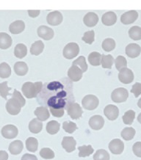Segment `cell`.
Returning <instances> with one entry per match:
<instances>
[{
    "label": "cell",
    "mask_w": 141,
    "mask_h": 160,
    "mask_svg": "<svg viewBox=\"0 0 141 160\" xmlns=\"http://www.w3.org/2000/svg\"><path fill=\"white\" fill-rule=\"evenodd\" d=\"M132 150L137 157L141 158V142H137L133 145Z\"/></svg>",
    "instance_id": "c3c4849f"
},
{
    "label": "cell",
    "mask_w": 141,
    "mask_h": 160,
    "mask_svg": "<svg viewBox=\"0 0 141 160\" xmlns=\"http://www.w3.org/2000/svg\"><path fill=\"white\" fill-rule=\"evenodd\" d=\"M26 101L22 93L17 90H14L12 98L8 101L6 109L8 112L12 115H17L21 112V109L25 105Z\"/></svg>",
    "instance_id": "7a4b0ae2"
},
{
    "label": "cell",
    "mask_w": 141,
    "mask_h": 160,
    "mask_svg": "<svg viewBox=\"0 0 141 160\" xmlns=\"http://www.w3.org/2000/svg\"><path fill=\"white\" fill-rule=\"evenodd\" d=\"M138 122L140 123H141V113L140 115H138Z\"/></svg>",
    "instance_id": "f5cc1de1"
},
{
    "label": "cell",
    "mask_w": 141,
    "mask_h": 160,
    "mask_svg": "<svg viewBox=\"0 0 141 160\" xmlns=\"http://www.w3.org/2000/svg\"><path fill=\"white\" fill-rule=\"evenodd\" d=\"M79 157H89L90 154H92L93 153V148H92V146L90 145L88 146H79Z\"/></svg>",
    "instance_id": "74e56055"
},
{
    "label": "cell",
    "mask_w": 141,
    "mask_h": 160,
    "mask_svg": "<svg viewBox=\"0 0 141 160\" xmlns=\"http://www.w3.org/2000/svg\"><path fill=\"white\" fill-rule=\"evenodd\" d=\"M131 92L134 95L135 98H138L141 94V83L136 82L134 85H133L131 90Z\"/></svg>",
    "instance_id": "bcb514c9"
},
{
    "label": "cell",
    "mask_w": 141,
    "mask_h": 160,
    "mask_svg": "<svg viewBox=\"0 0 141 160\" xmlns=\"http://www.w3.org/2000/svg\"><path fill=\"white\" fill-rule=\"evenodd\" d=\"M38 35L45 41H49L53 38L54 31L52 28L46 26H41L38 28Z\"/></svg>",
    "instance_id": "4fadbf2b"
},
{
    "label": "cell",
    "mask_w": 141,
    "mask_h": 160,
    "mask_svg": "<svg viewBox=\"0 0 141 160\" xmlns=\"http://www.w3.org/2000/svg\"><path fill=\"white\" fill-rule=\"evenodd\" d=\"M114 61V58L110 54H108V55L102 54V61H101V63H102V66L104 68L110 69L112 68Z\"/></svg>",
    "instance_id": "4dcf8cb0"
},
{
    "label": "cell",
    "mask_w": 141,
    "mask_h": 160,
    "mask_svg": "<svg viewBox=\"0 0 141 160\" xmlns=\"http://www.w3.org/2000/svg\"><path fill=\"white\" fill-rule=\"evenodd\" d=\"M94 160H109V154L107 151L100 149L96 151L93 156Z\"/></svg>",
    "instance_id": "60d3db41"
},
{
    "label": "cell",
    "mask_w": 141,
    "mask_h": 160,
    "mask_svg": "<svg viewBox=\"0 0 141 160\" xmlns=\"http://www.w3.org/2000/svg\"><path fill=\"white\" fill-rule=\"evenodd\" d=\"M83 107L88 110H93L98 106L99 101L96 96L93 95H88L83 98L82 101Z\"/></svg>",
    "instance_id": "8992f818"
},
{
    "label": "cell",
    "mask_w": 141,
    "mask_h": 160,
    "mask_svg": "<svg viewBox=\"0 0 141 160\" xmlns=\"http://www.w3.org/2000/svg\"><path fill=\"white\" fill-rule=\"evenodd\" d=\"M102 21L103 24L106 26H112L117 22V16L114 12H107L102 16Z\"/></svg>",
    "instance_id": "44dd1931"
},
{
    "label": "cell",
    "mask_w": 141,
    "mask_h": 160,
    "mask_svg": "<svg viewBox=\"0 0 141 160\" xmlns=\"http://www.w3.org/2000/svg\"><path fill=\"white\" fill-rule=\"evenodd\" d=\"M43 88V83L41 82L33 83L31 82H25L22 86V92L25 97L27 98H33L37 97V96L41 92Z\"/></svg>",
    "instance_id": "3957f363"
},
{
    "label": "cell",
    "mask_w": 141,
    "mask_h": 160,
    "mask_svg": "<svg viewBox=\"0 0 141 160\" xmlns=\"http://www.w3.org/2000/svg\"><path fill=\"white\" fill-rule=\"evenodd\" d=\"M77 142L72 137H64L62 141V146L68 153H71L76 149Z\"/></svg>",
    "instance_id": "e0dca14e"
},
{
    "label": "cell",
    "mask_w": 141,
    "mask_h": 160,
    "mask_svg": "<svg viewBox=\"0 0 141 160\" xmlns=\"http://www.w3.org/2000/svg\"><path fill=\"white\" fill-rule=\"evenodd\" d=\"M38 147V141L35 138H29L26 140V148L30 152H35Z\"/></svg>",
    "instance_id": "f546056e"
},
{
    "label": "cell",
    "mask_w": 141,
    "mask_h": 160,
    "mask_svg": "<svg viewBox=\"0 0 141 160\" xmlns=\"http://www.w3.org/2000/svg\"><path fill=\"white\" fill-rule=\"evenodd\" d=\"M2 135L5 138L7 139H13L15 138L18 134V130L16 126L14 125H6L2 129Z\"/></svg>",
    "instance_id": "9c48e42d"
},
{
    "label": "cell",
    "mask_w": 141,
    "mask_h": 160,
    "mask_svg": "<svg viewBox=\"0 0 141 160\" xmlns=\"http://www.w3.org/2000/svg\"><path fill=\"white\" fill-rule=\"evenodd\" d=\"M79 52V47L77 43H69L64 47L63 54L65 58L71 60L76 58Z\"/></svg>",
    "instance_id": "5b68a950"
},
{
    "label": "cell",
    "mask_w": 141,
    "mask_h": 160,
    "mask_svg": "<svg viewBox=\"0 0 141 160\" xmlns=\"http://www.w3.org/2000/svg\"><path fill=\"white\" fill-rule=\"evenodd\" d=\"M40 156L45 159H52L54 157V153L51 148H43L40 151Z\"/></svg>",
    "instance_id": "7bdbcfd3"
},
{
    "label": "cell",
    "mask_w": 141,
    "mask_h": 160,
    "mask_svg": "<svg viewBox=\"0 0 141 160\" xmlns=\"http://www.w3.org/2000/svg\"><path fill=\"white\" fill-rule=\"evenodd\" d=\"M65 86L60 82H52L46 85V90L53 92L51 97L48 98L46 103L49 107L54 109H64L73 102L74 98L73 97L72 88L68 90H64Z\"/></svg>",
    "instance_id": "6da1fadb"
},
{
    "label": "cell",
    "mask_w": 141,
    "mask_h": 160,
    "mask_svg": "<svg viewBox=\"0 0 141 160\" xmlns=\"http://www.w3.org/2000/svg\"><path fill=\"white\" fill-rule=\"evenodd\" d=\"M14 71L18 76H24L28 72V66L24 62H17L14 65Z\"/></svg>",
    "instance_id": "484cf974"
},
{
    "label": "cell",
    "mask_w": 141,
    "mask_h": 160,
    "mask_svg": "<svg viewBox=\"0 0 141 160\" xmlns=\"http://www.w3.org/2000/svg\"><path fill=\"white\" fill-rule=\"evenodd\" d=\"M27 46L23 43H18L14 49V54L16 58L22 59L27 55Z\"/></svg>",
    "instance_id": "4316f807"
},
{
    "label": "cell",
    "mask_w": 141,
    "mask_h": 160,
    "mask_svg": "<svg viewBox=\"0 0 141 160\" xmlns=\"http://www.w3.org/2000/svg\"><path fill=\"white\" fill-rule=\"evenodd\" d=\"M72 66H76L79 67L83 72H85V71L88 70L87 62H86L85 57H83V56L79 57L77 60L73 61Z\"/></svg>",
    "instance_id": "8d00e7d4"
},
{
    "label": "cell",
    "mask_w": 141,
    "mask_h": 160,
    "mask_svg": "<svg viewBox=\"0 0 141 160\" xmlns=\"http://www.w3.org/2000/svg\"><path fill=\"white\" fill-rule=\"evenodd\" d=\"M109 149L113 154H121L123 151L124 144L120 139H114L109 142Z\"/></svg>",
    "instance_id": "8fae6325"
},
{
    "label": "cell",
    "mask_w": 141,
    "mask_h": 160,
    "mask_svg": "<svg viewBox=\"0 0 141 160\" xmlns=\"http://www.w3.org/2000/svg\"><path fill=\"white\" fill-rule=\"evenodd\" d=\"M49 110L54 117L61 118L64 115V109H54L52 107H49Z\"/></svg>",
    "instance_id": "7dc6e473"
},
{
    "label": "cell",
    "mask_w": 141,
    "mask_h": 160,
    "mask_svg": "<svg viewBox=\"0 0 141 160\" xmlns=\"http://www.w3.org/2000/svg\"><path fill=\"white\" fill-rule=\"evenodd\" d=\"M83 41H85L86 43L92 44L94 42L95 40V33H94L93 30H90L88 32H86L84 34L83 37Z\"/></svg>",
    "instance_id": "f6af8a7d"
},
{
    "label": "cell",
    "mask_w": 141,
    "mask_h": 160,
    "mask_svg": "<svg viewBox=\"0 0 141 160\" xmlns=\"http://www.w3.org/2000/svg\"><path fill=\"white\" fill-rule=\"evenodd\" d=\"M12 45V38L5 32H0V49H7Z\"/></svg>",
    "instance_id": "603a6c76"
},
{
    "label": "cell",
    "mask_w": 141,
    "mask_h": 160,
    "mask_svg": "<svg viewBox=\"0 0 141 160\" xmlns=\"http://www.w3.org/2000/svg\"><path fill=\"white\" fill-rule=\"evenodd\" d=\"M22 160H38L36 156L33 154H29V153H25L22 157Z\"/></svg>",
    "instance_id": "681fc988"
},
{
    "label": "cell",
    "mask_w": 141,
    "mask_h": 160,
    "mask_svg": "<svg viewBox=\"0 0 141 160\" xmlns=\"http://www.w3.org/2000/svg\"><path fill=\"white\" fill-rule=\"evenodd\" d=\"M24 148V145L21 140H15L9 146V151L13 155H18L22 152Z\"/></svg>",
    "instance_id": "cb8c5ba5"
},
{
    "label": "cell",
    "mask_w": 141,
    "mask_h": 160,
    "mask_svg": "<svg viewBox=\"0 0 141 160\" xmlns=\"http://www.w3.org/2000/svg\"><path fill=\"white\" fill-rule=\"evenodd\" d=\"M129 35L132 40L140 41L141 40V27L138 26L131 27L129 30Z\"/></svg>",
    "instance_id": "836d02e7"
},
{
    "label": "cell",
    "mask_w": 141,
    "mask_h": 160,
    "mask_svg": "<svg viewBox=\"0 0 141 160\" xmlns=\"http://www.w3.org/2000/svg\"><path fill=\"white\" fill-rule=\"evenodd\" d=\"M25 29V24L24 22L22 20H17L15 21L10 24L9 27V30L12 34L16 35L22 33Z\"/></svg>",
    "instance_id": "ffe728a7"
},
{
    "label": "cell",
    "mask_w": 141,
    "mask_h": 160,
    "mask_svg": "<svg viewBox=\"0 0 141 160\" xmlns=\"http://www.w3.org/2000/svg\"><path fill=\"white\" fill-rule=\"evenodd\" d=\"M63 128L66 132L69 134H72L77 129V126L75 123L71 121H65L63 123Z\"/></svg>",
    "instance_id": "ee69618b"
},
{
    "label": "cell",
    "mask_w": 141,
    "mask_h": 160,
    "mask_svg": "<svg viewBox=\"0 0 141 160\" xmlns=\"http://www.w3.org/2000/svg\"><path fill=\"white\" fill-rule=\"evenodd\" d=\"M138 18V13L135 10H129L123 13L121 17V22L123 24L127 25L134 23Z\"/></svg>",
    "instance_id": "5bb4252c"
},
{
    "label": "cell",
    "mask_w": 141,
    "mask_h": 160,
    "mask_svg": "<svg viewBox=\"0 0 141 160\" xmlns=\"http://www.w3.org/2000/svg\"><path fill=\"white\" fill-rule=\"evenodd\" d=\"M104 124V120L101 115H94L90 118L89 125L90 128L94 130H99L102 129Z\"/></svg>",
    "instance_id": "ac0fdd59"
},
{
    "label": "cell",
    "mask_w": 141,
    "mask_h": 160,
    "mask_svg": "<svg viewBox=\"0 0 141 160\" xmlns=\"http://www.w3.org/2000/svg\"><path fill=\"white\" fill-rule=\"evenodd\" d=\"M135 130H134L132 127H126L122 130L121 132V137L125 140H131L134 138V135H135Z\"/></svg>",
    "instance_id": "d6a6232c"
},
{
    "label": "cell",
    "mask_w": 141,
    "mask_h": 160,
    "mask_svg": "<svg viewBox=\"0 0 141 160\" xmlns=\"http://www.w3.org/2000/svg\"><path fill=\"white\" fill-rule=\"evenodd\" d=\"M11 75V68L9 65L6 62H2L0 64V78H8Z\"/></svg>",
    "instance_id": "e575fe53"
},
{
    "label": "cell",
    "mask_w": 141,
    "mask_h": 160,
    "mask_svg": "<svg viewBox=\"0 0 141 160\" xmlns=\"http://www.w3.org/2000/svg\"><path fill=\"white\" fill-rule=\"evenodd\" d=\"M35 115H36L37 118L41 121H45L49 118L50 116L49 109L47 107H39L35 110Z\"/></svg>",
    "instance_id": "7402d4cb"
},
{
    "label": "cell",
    "mask_w": 141,
    "mask_h": 160,
    "mask_svg": "<svg viewBox=\"0 0 141 160\" xmlns=\"http://www.w3.org/2000/svg\"><path fill=\"white\" fill-rule=\"evenodd\" d=\"M44 49V44L41 41H35L34 43H33L32 46H31L30 52L33 55H39L41 54L43 51Z\"/></svg>",
    "instance_id": "f1b7e54d"
},
{
    "label": "cell",
    "mask_w": 141,
    "mask_h": 160,
    "mask_svg": "<svg viewBox=\"0 0 141 160\" xmlns=\"http://www.w3.org/2000/svg\"><path fill=\"white\" fill-rule=\"evenodd\" d=\"M138 106L141 109V98H140V100L138 101Z\"/></svg>",
    "instance_id": "db71d44e"
},
{
    "label": "cell",
    "mask_w": 141,
    "mask_h": 160,
    "mask_svg": "<svg viewBox=\"0 0 141 160\" xmlns=\"http://www.w3.org/2000/svg\"><path fill=\"white\" fill-rule=\"evenodd\" d=\"M63 17L62 13L57 10L49 12L46 18L48 24L52 25V26H58L60 24L63 22Z\"/></svg>",
    "instance_id": "30bf717a"
},
{
    "label": "cell",
    "mask_w": 141,
    "mask_h": 160,
    "mask_svg": "<svg viewBox=\"0 0 141 160\" xmlns=\"http://www.w3.org/2000/svg\"><path fill=\"white\" fill-rule=\"evenodd\" d=\"M8 154L5 151H0V160H8Z\"/></svg>",
    "instance_id": "816d5d0a"
},
{
    "label": "cell",
    "mask_w": 141,
    "mask_h": 160,
    "mask_svg": "<svg viewBox=\"0 0 141 160\" xmlns=\"http://www.w3.org/2000/svg\"><path fill=\"white\" fill-rule=\"evenodd\" d=\"M104 114L109 121H115L119 115V109L115 105L109 104L104 108Z\"/></svg>",
    "instance_id": "7c38bea8"
},
{
    "label": "cell",
    "mask_w": 141,
    "mask_h": 160,
    "mask_svg": "<svg viewBox=\"0 0 141 160\" xmlns=\"http://www.w3.org/2000/svg\"><path fill=\"white\" fill-rule=\"evenodd\" d=\"M67 112H68V115L71 118L77 120L82 117L83 112L80 105L77 104V103L73 102L69 104L67 107Z\"/></svg>",
    "instance_id": "52a82bcc"
},
{
    "label": "cell",
    "mask_w": 141,
    "mask_h": 160,
    "mask_svg": "<svg viewBox=\"0 0 141 160\" xmlns=\"http://www.w3.org/2000/svg\"><path fill=\"white\" fill-rule=\"evenodd\" d=\"M129 96V92L126 88H118L113 90L111 95V98L115 103H122L126 102Z\"/></svg>",
    "instance_id": "277c9868"
},
{
    "label": "cell",
    "mask_w": 141,
    "mask_h": 160,
    "mask_svg": "<svg viewBox=\"0 0 141 160\" xmlns=\"http://www.w3.org/2000/svg\"><path fill=\"white\" fill-rule=\"evenodd\" d=\"M134 118H135V112H134V111L132 110V109L126 112L123 115V118H122L123 123L126 125H132Z\"/></svg>",
    "instance_id": "d590c367"
},
{
    "label": "cell",
    "mask_w": 141,
    "mask_h": 160,
    "mask_svg": "<svg viewBox=\"0 0 141 160\" xmlns=\"http://www.w3.org/2000/svg\"><path fill=\"white\" fill-rule=\"evenodd\" d=\"M60 130V123L56 121H51L46 124V131L50 134H55Z\"/></svg>",
    "instance_id": "1f68e13d"
},
{
    "label": "cell",
    "mask_w": 141,
    "mask_h": 160,
    "mask_svg": "<svg viewBox=\"0 0 141 160\" xmlns=\"http://www.w3.org/2000/svg\"><path fill=\"white\" fill-rule=\"evenodd\" d=\"M141 48L137 43H129L126 47V54L131 58H135L140 54Z\"/></svg>",
    "instance_id": "2e32d148"
},
{
    "label": "cell",
    "mask_w": 141,
    "mask_h": 160,
    "mask_svg": "<svg viewBox=\"0 0 141 160\" xmlns=\"http://www.w3.org/2000/svg\"><path fill=\"white\" fill-rule=\"evenodd\" d=\"M83 72L79 67L72 66L68 71V76L71 81L78 82L83 78Z\"/></svg>",
    "instance_id": "9a60e30c"
},
{
    "label": "cell",
    "mask_w": 141,
    "mask_h": 160,
    "mask_svg": "<svg viewBox=\"0 0 141 160\" xmlns=\"http://www.w3.org/2000/svg\"><path fill=\"white\" fill-rule=\"evenodd\" d=\"M115 48V41L113 38H106L102 43V49L106 52L113 51Z\"/></svg>",
    "instance_id": "f35d334b"
},
{
    "label": "cell",
    "mask_w": 141,
    "mask_h": 160,
    "mask_svg": "<svg viewBox=\"0 0 141 160\" xmlns=\"http://www.w3.org/2000/svg\"><path fill=\"white\" fill-rule=\"evenodd\" d=\"M115 64L117 70H118L120 71L123 68H127V61L124 57L118 56L117 58L115 60Z\"/></svg>",
    "instance_id": "ab89813d"
},
{
    "label": "cell",
    "mask_w": 141,
    "mask_h": 160,
    "mask_svg": "<svg viewBox=\"0 0 141 160\" xmlns=\"http://www.w3.org/2000/svg\"><path fill=\"white\" fill-rule=\"evenodd\" d=\"M43 129V123L38 119H33L29 123V129L33 134H38Z\"/></svg>",
    "instance_id": "d4e9b609"
},
{
    "label": "cell",
    "mask_w": 141,
    "mask_h": 160,
    "mask_svg": "<svg viewBox=\"0 0 141 160\" xmlns=\"http://www.w3.org/2000/svg\"><path fill=\"white\" fill-rule=\"evenodd\" d=\"M84 24L87 27H93L96 26L98 22V16L95 12H90L84 16L83 18Z\"/></svg>",
    "instance_id": "d6986e66"
},
{
    "label": "cell",
    "mask_w": 141,
    "mask_h": 160,
    "mask_svg": "<svg viewBox=\"0 0 141 160\" xmlns=\"http://www.w3.org/2000/svg\"><path fill=\"white\" fill-rule=\"evenodd\" d=\"M40 12H41V11H40L39 10H28V14L29 16H30V17L32 18H35L37 17V16H39Z\"/></svg>",
    "instance_id": "f907efd6"
},
{
    "label": "cell",
    "mask_w": 141,
    "mask_h": 160,
    "mask_svg": "<svg viewBox=\"0 0 141 160\" xmlns=\"http://www.w3.org/2000/svg\"><path fill=\"white\" fill-rule=\"evenodd\" d=\"M12 89L8 86V82L0 83V96L4 98H7L10 95V91Z\"/></svg>",
    "instance_id": "b9f144b4"
},
{
    "label": "cell",
    "mask_w": 141,
    "mask_h": 160,
    "mask_svg": "<svg viewBox=\"0 0 141 160\" xmlns=\"http://www.w3.org/2000/svg\"><path fill=\"white\" fill-rule=\"evenodd\" d=\"M118 79L121 82L127 85V84H129L133 82L134 73L129 68H123L122 70L120 71L118 73Z\"/></svg>",
    "instance_id": "ba28073f"
},
{
    "label": "cell",
    "mask_w": 141,
    "mask_h": 160,
    "mask_svg": "<svg viewBox=\"0 0 141 160\" xmlns=\"http://www.w3.org/2000/svg\"><path fill=\"white\" fill-rule=\"evenodd\" d=\"M88 61L90 64L93 66H98L102 61V54L97 52H91L88 56Z\"/></svg>",
    "instance_id": "83f0119b"
}]
</instances>
